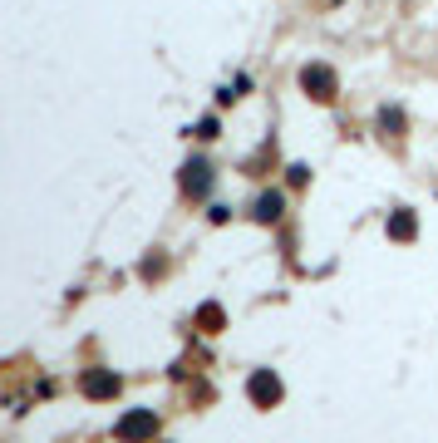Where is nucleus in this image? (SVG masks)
Listing matches in <instances>:
<instances>
[{"mask_svg": "<svg viewBox=\"0 0 438 443\" xmlns=\"http://www.w3.org/2000/svg\"><path fill=\"white\" fill-rule=\"evenodd\" d=\"M84 390H89L94 399H108V394H119V379H114V374H89Z\"/></svg>", "mask_w": 438, "mask_h": 443, "instance_id": "obj_4", "label": "nucleus"}, {"mask_svg": "<svg viewBox=\"0 0 438 443\" xmlns=\"http://www.w3.org/2000/svg\"><path fill=\"white\" fill-rule=\"evenodd\" d=\"M394 237H404V242L414 237V217H409V212H399V217H394Z\"/></svg>", "mask_w": 438, "mask_h": 443, "instance_id": "obj_7", "label": "nucleus"}, {"mask_svg": "<svg viewBox=\"0 0 438 443\" xmlns=\"http://www.w3.org/2000/svg\"><path fill=\"white\" fill-rule=\"evenodd\" d=\"M153 428H158L153 409H138V414H128V419L119 424V438H124V443H138V438H153Z\"/></svg>", "mask_w": 438, "mask_h": 443, "instance_id": "obj_1", "label": "nucleus"}, {"mask_svg": "<svg viewBox=\"0 0 438 443\" xmlns=\"http://www.w3.org/2000/svg\"><path fill=\"white\" fill-rule=\"evenodd\" d=\"M187 187H192V192H207V168H202V162H197V168H187Z\"/></svg>", "mask_w": 438, "mask_h": 443, "instance_id": "obj_6", "label": "nucleus"}, {"mask_svg": "<svg viewBox=\"0 0 438 443\" xmlns=\"http://www.w3.org/2000/svg\"><path fill=\"white\" fill-rule=\"evenodd\" d=\"M301 84L315 89V99H335V74L325 69V65H310V69L301 74Z\"/></svg>", "mask_w": 438, "mask_h": 443, "instance_id": "obj_3", "label": "nucleus"}, {"mask_svg": "<svg viewBox=\"0 0 438 443\" xmlns=\"http://www.w3.org/2000/svg\"><path fill=\"white\" fill-rule=\"evenodd\" d=\"M251 399H256V404H276V399H281V379L271 374V369H256V374H251Z\"/></svg>", "mask_w": 438, "mask_h": 443, "instance_id": "obj_2", "label": "nucleus"}, {"mask_svg": "<svg viewBox=\"0 0 438 443\" xmlns=\"http://www.w3.org/2000/svg\"><path fill=\"white\" fill-rule=\"evenodd\" d=\"M256 217H261V222H276V217H281V192H261V197H256Z\"/></svg>", "mask_w": 438, "mask_h": 443, "instance_id": "obj_5", "label": "nucleus"}]
</instances>
